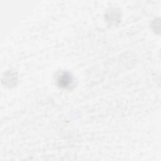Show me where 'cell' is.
I'll return each mask as SVG.
<instances>
[{"mask_svg": "<svg viewBox=\"0 0 161 161\" xmlns=\"http://www.w3.org/2000/svg\"><path fill=\"white\" fill-rule=\"evenodd\" d=\"M58 82L60 86L63 87H67L72 84V77L70 74L67 72H64L58 77Z\"/></svg>", "mask_w": 161, "mask_h": 161, "instance_id": "obj_1", "label": "cell"}]
</instances>
